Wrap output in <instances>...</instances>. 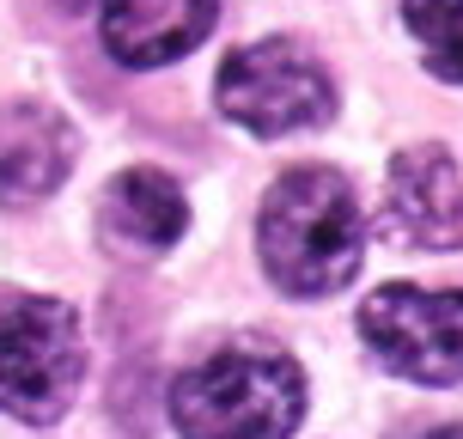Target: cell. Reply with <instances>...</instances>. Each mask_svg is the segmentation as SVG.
Here are the masks:
<instances>
[{
	"label": "cell",
	"instance_id": "9",
	"mask_svg": "<svg viewBox=\"0 0 463 439\" xmlns=\"http://www.w3.org/2000/svg\"><path fill=\"white\" fill-rule=\"evenodd\" d=\"M104 220L140 251H165L171 238H184L189 202L165 171H122L110 184V196H104Z\"/></svg>",
	"mask_w": 463,
	"mask_h": 439
},
{
	"label": "cell",
	"instance_id": "11",
	"mask_svg": "<svg viewBox=\"0 0 463 439\" xmlns=\"http://www.w3.org/2000/svg\"><path fill=\"white\" fill-rule=\"evenodd\" d=\"M402 439H463V427H415V434H402Z\"/></svg>",
	"mask_w": 463,
	"mask_h": 439
},
{
	"label": "cell",
	"instance_id": "6",
	"mask_svg": "<svg viewBox=\"0 0 463 439\" xmlns=\"http://www.w3.org/2000/svg\"><path fill=\"white\" fill-rule=\"evenodd\" d=\"M384 232L415 251H458L463 244V177L445 147H409L391 159Z\"/></svg>",
	"mask_w": 463,
	"mask_h": 439
},
{
	"label": "cell",
	"instance_id": "5",
	"mask_svg": "<svg viewBox=\"0 0 463 439\" xmlns=\"http://www.w3.org/2000/svg\"><path fill=\"white\" fill-rule=\"evenodd\" d=\"M360 336L384 367L415 385H458L463 378V293L378 287L360 305Z\"/></svg>",
	"mask_w": 463,
	"mask_h": 439
},
{
	"label": "cell",
	"instance_id": "8",
	"mask_svg": "<svg viewBox=\"0 0 463 439\" xmlns=\"http://www.w3.org/2000/svg\"><path fill=\"white\" fill-rule=\"evenodd\" d=\"M73 135L55 110L13 104L0 110V202H37L68 177Z\"/></svg>",
	"mask_w": 463,
	"mask_h": 439
},
{
	"label": "cell",
	"instance_id": "1",
	"mask_svg": "<svg viewBox=\"0 0 463 439\" xmlns=\"http://www.w3.org/2000/svg\"><path fill=\"white\" fill-rule=\"evenodd\" d=\"M360 208H354V184L329 165H299L287 171L256 214V256L280 293H335L354 269H360Z\"/></svg>",
	"mask_w": 463,
	"mask_h": 439
},
{
	"label": "cell",
	"instance_id": "4",
	"mask_svg": "<svg viewBox=\"0 0 463 439\" xmlns=\"http://www.w3.org/2000/svg\"><path fill=\"white\" fill-rule=\"evenodd\" d=\"M80 385L73 311L37 293H0V415L55 421Z\"/></svg>",
	"mask_w": 463,
	"mask_h": 439
},
{
	"label": "cell",
	"instance_id": "7",
	"mask_svg": "<svg viewBox=\"0 0 463 439\" xmlns=\"http://www.w3.org/2000/svg\"><path fill=\"white\" fill-rule=\"evenodd\" d=\"M220 0H104V43L122 68H165L202 43Z\"/></svg>",
	"mask_w": 463,
	"mask_h": 439
},
{
	"label": "cell",
	"instance_id": "2",
	"mask_svg": "<svg viewBox=\"0 0 463 439\" xmlns=\"http://www.w3.org/2000/svg\"><path fill=\"white\" fill-rule=\"evenodd\" d=\"M305 415V378L275 348H226L171 385L184 439H287Z\"/></svg>",
	"mask_w": 463,
	"mask_h": 439
},
{
	"label": "cell",
	"instance_id": "3",
	"mask_svg": "<svg viewBox=\"0 0 463 439\" xmlns=\"http://www.w3.org/2000/svg\"><path fill=\"white\" fill-rule=\"evenodd\" d=\"M213 98L250 135L324 129L329 116H335V86H329L324 62L305 43H293V37H262L250 49H232Z\"/></svg>",
	"mask_w": 463,
	"mask_h": 439
},
{
	"label": "cell",
	"instance_id": "10",
	"mask_svg": "<svg viewBox=\"0 0 463 439\" xmlns=\"http://www.w3.org/2000/svg\"><path fill=\"white\" fill-rule=\"evenodd\" d=\"M402 24L415 31L427 68L463 86V0H402Z\"/></svg>",
	"mask_w": 463,
	"mask_h": 439
}]
</instances>
